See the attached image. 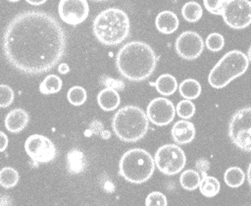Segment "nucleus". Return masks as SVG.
I'll list each match as a JSON object with an SVG mask.
<instances>
[{
	"label": "nucleus",
	"mask_w": 251,
	"mask_h": 206,
	"mask_svg": "<svg viewBox=\"0 0 251 206\" xmlns=\"http://www.w3.org/2000/svg\"><path fill=\"white\" fill-rule=\"evenodd\" d=\"M67 35L51 14L26 10L14 16L2 35L6 61L18 72L38 76L51 71L64 57Z\"/></svg>",
	"instance_id": "f257e3e1"
},
{
	"label": "nucleus",
	"mask_w": 251,
	"mask_h": 206,
	"mask_svg": "<svg viewBox=\"0 0 251 206\" xmlns=\"http://www.w3.org/2000/svg\"><path fill=\"white\" fill-rule=\"evenodd\" d=\"M157 58L152 47L143 41H129L122 46L116 56V68L129 81L147 79L155 71Z\"/></svg>",
	"instance_id": "f03ea898"
},
{
	"label": "nucleus",
	"mask_w": 251,
	"mask_h": 206,
	"mask_svg": "<svg viewBox=\"0 0 251 206\" xmlns=\"http://www.w3.org/2000/svg\"><path fill=\"white\" fill-rule=\"evenodd\" d=\"M129 28L127 14L116 7L103 10L95 17L92 25L96 39L107 46H115L126 40L128 37Z\"/></svg>",
	"instance_id": "7ed1b4c3"
},
{
	"label": "nucleus",
	"mask_w": 251,
	"mask_h": 206,
	"mask_svg": "<svg viewBox=\"0 0 251 206\" xmlns=\"http://www.w3.org/2000/svg\"><path fill=\"white\" fill-rule=\"evenodd\" d=\"M112 128L122 141L136 142L147 133L149 120L141 108L126 105L120 108L113 116Z\"/></svg>",
	"instance_id": "20e7f679"
},
{
	"label": "nucleus",
	"mask_w": 251,
	"mask_h": 206,
	"mask_svg": "<svg viewBox=\"0 0 251 206\" xmlns=\"http://www.w3.org/2000/svg\"><path fill=\"white\" fill-rule=\"evenodd\" d=\"M155 170L154 158L141 148L127 150L119 162V174L131 183L140 184L147 181Z\"/></svg>",
	"instance_id": "39448f33"
},
{
	"label": "nucleus",
	"mask_w": 251,
	"mask_h": 206,
	"mask_svg": "<svg viewBox=\"0 0 251 206\" xmlns=\"http://www.w3.org/2000/svg\"><path fill=\"white\" fill-rule=\"evenodd\" d=\"M247 55L239 50L226 53L214 66L208 76V81L214 88H223L232 79L243 75L248 69Z\"/></svg>",
	"instance_id": "423d86ee"
},
{
	"label": "nucleus",
	"mask_w": 251,
	"mask_h": 206,
	"mask_svg": "<svg viewBox=\"0 0 251 206\" xmlns=\"http://www.w3.org/2000/svg\"><path fill=\"white\" fill-rule=\"evenodd\" d=\"M228 136L240 150L251 151V108L246 106L237 110L228 123Z\"/></svg>",
	"instance_id": "0eeeda50"
},
{
	"label": "nucleus",
	"mask_w": 251,
	"mask_h": 206,
	"mask_svg": "<svg viewBox=\"0 0 251 206\" xmlns=\"http://www.w3.org/2000/svg\"><path fill=\"white\" fill-rule=\"evenodd\" d=\"M185 162L183 150L176 144H165L159 147L154 156L155 165L166 176L178 174L184 168Z\"/></svg>",
	"instance_id": "6e6552de"
},
{
	"label": "nucleus",
	"mask_w": 251,
	"mask_h": 206,
	"mask_svg": "<svg viewBox=\"0 0 251 206\" xmlns=\"http://www.w3.org/2000/svg\"><path fill=\"white\" fill-rule=\"evenodd\" d=\"M221 15L229 27L245 28L251 23V3L248 0H226Z\"/></svg>",
	"instance_id": "1a4fd4ad"
},
{
	"label": "nucleus",
	"mask_w": 251,
	"mask_h": 206,
	"mask_svg": "<svg viewBox=\"0 0 251 206\" xmlns=\"http://www.w3.org/2000/svg\"><path fill=\"white\" fill-rule=\"evenodd\" d=\"M25 150L35 165L51 162L57 156L55 144L42 134L28 136L25 142Z\"/></svg>",
	"instance_id": "9d476101"
},
{
	"label": "nucleus",
	"mask_w": 251,
	"mask_h": 206,
	"mask_svg": "<svg viewBox=\"0 0 251 206\" xmlns=\"http://www.w3.org/2000/svg\"><path fill=\"white\" fill-rule=\"evenodd\" d=\"M175 48L180 58L184 60H194L202 54L204 41L196 31L186 30L177 36Z\"/></svg>",
	"instance_id": "9b49d317"
},
{
	"label": "nucleus",
	"mask_w": 251,
	"mask_h": 206,
	"mask_svg": "<svg viewBox=\"0 0 251 206\" xmlns=\"http://www.w3.org/2000/svg\"><path fill=\"white\" fill-rule=\"evenodd\" d=\"M176 110L173 102L165 97H157L151 100L146 109L148 120L156 126L169 125L175 118Z\"/></svg>",
	"instance_id": "f8f14e48"
},
{
	"label": "nucleus",
	"mask_w": 251,
	"mask_h": 206,
	"mask_svg": "<svg viewBox=\"0 0 251 206\" xmlns=\"http://www.w3.org/2000/svg\"><path fill=\"white\" fill-rule=\"evenodd\" d=\"M58 12L64 23L76 26L87 18L89 6L85 0H62L59 2Z\"/></svg>",
	"instance_id": "ddd939ff"
},
{
	"label": "nucleus",
	"mask_w": 251,
	"mask_h": 206,
	"mask_svg": "<svg viewBox=\"0 0 251 206\" xmlns=\"http://www.w3.org/2000/svg\"><path fill=\"white\" fill-rule=\"evenodd\" d=\"M172 137L178 144H187L191 142L196 134L194 125L186 120H180L175 123L171 130Z\"/></svg>",
	"instance_id": "4468645a"
},
{
	"label": "nucleus",
	"mask_w": 251,
	"mask_h": 206,
	"mask_svg": "<svg viewBox=\"0 0 251 206\" xmlns=\"http://www.w3.org/2000/svg\"><path fill=\"white\" fill-rule=\"evenodd\" d=\"M29 121L28 113L22 109L16 108L11 110L5 117V128L12 133H18L22 131Z\"/></svg>",
	"instance_id": "2eb2a0df"
},
{
	"label": "nucleus",
	"mask_w": 251,
	"mask_h": 206,
	"mask_svg": "<svg viewBox=\"0 0 251 206\" xmlns=\"http://www.w3.org/2000/svg\"><path fill=\"white\" fill-rule=\"evenodd\" d=\"M178 18L172 11L160 12L155 20V26L157 29L164 34H171L175 32L178 27Z\"/></svg>",
	"instance_id": "dca6fc26"
},
{
	"label": "nucleus",
	"mask_w": 251,
	"mask_h": 206,
	"mask_svg": "<svg viewBox=\"0 0 251 206\" xmlns=\"http://www.w3.org/2000/svg\"><path fill=\"white\" fill-rule=\"evenodd\" d=\"M97 102L102 110L113 111L120 105L121 98L116 89L113 87H106L98 93Z\"/></svg>",
	"instance_id": "f3484780"
},
{
	"label": "nucleus",
	"mask_w": 251,
	"mask_h": 206,
	"mask_svg": "<svg viewBox=\"0 0 251 206\" xmlns=\"http://www.w3.org/2000/svg\"><path fill=\"white\" fill-rule=\"evenodd\" d=\"M86 166L84 154L78 149H72L67 155V169L71 174H80Z\"/></svg>",
	"instance_id": "a211bd4d"
},
{
	"label": "nucleus",
	"mask_w": 251,
	"mask_h": 206,
	"mask_svg": "<svg viewBox=\"0 0 251 206\" xmlns=\"http://www.w3.org/2000/svg\"><path fill=\"white\" fill-rule=\"evenodd\" d=\"M155 87L156 90L165 96L172 95L176 92V87H177V82L176 79L174 76L170 74H164L161 75L155 81Z\"/></svg>",
	"instance_id": "6ab92c4d"
},
{
	"label": "nucleus",
	"mask_w": 251,
	"mask_h": 206,
	"mask_svg": "<svg viewBox=\"0 0 251 206\" xmlns=\"http://www.w3.org/2000/svg\"><path fill=\"white\" fill-rule=\"evenodd\" d=\"M179 94L187 99H196L201 93V85L198 80L194 78H186L182 80L178 86Z\"/></svg>",
	"instance_id": "aec40b11"
},
{
	"label": "nucleus",
	"mask_w": 251,
	"mask_h": 206,
	"mask_svg": "<svg viewBox=\"0 0 251 206\" xmlns=\"http://www.w3.org/2000/svg\"><path fill=\"white\" fill-rule=\"evenodd\" d=\"M200 192L206 196V197H214L220 192L221 189V183L220 181L215 178L211 176H203L202 179H200V182L198 185Z\"/></svg>",
	"instance_id": "412c9836"
},
{
	"label": "nucleus",
	"mask_w": 251,
	"mask_h": 206,
	"mask_svg": "<svg viewBox=\"0 0 251 206\" xmlns=\"http://www.w3.org/2000/svg\"><path fill=\"white\" fill-rule=\"evenodd\" d=\"M63 85L62 79L56 75H48L39 84V91L44 95L57 93L61 90Z\"/></svg>",
	"instance_id": "4be33fe9"
},
{
	"label": "nucleus",
	"mask_w": 251,
	"mask_h": 206,
	"mask_svg": "<svg viewBox=\"0 0 251 206\" xmlns=\"http://www.w3.org/2000/svg\"><path fill=\"white\" fill-rule=\"evenodd\" d=\"M224 180H225V182L229 187H239L240 185L243 184L245 180V174L243 170L239 167H236V166L229 167L225 172Z\"/></svg>",
	"instance_id": "5701e85b"
},
{
	"label": "nucleus",
	"mask_w": 251,
	"mask_h": 206,
	"mask_svg": "<svg viewBox=\"0 0 251 206\" xmlns=\"http://www.w3.org/2000/svg\"><path fill=\"white\" fill-rule=\"evenodd\" d=\"M181 15L183 19L189 23H195L200 20L203 15L202 7L199 3L190 1L185 3L181 8Z\"/></svg>",
	"instance_id": "b1692460"
},
{
	"label": "nucleus",
	"mask_w": 251,
	"mask_h": 206,
	"mask_svg": "<svg viewBox=\"0 0 251 206\" xmlns=\"http://www.w3.org/2000/svg\"><path fill=\"white\" fill-rule=\"evenodd\" d=\"M200 175L197 171L194 170H186L179 177V183L181 187L185 190L192 191L196 189L200 182Z\"/></svg>",
	"instance_id": "393cba45"
},
{
	"label": "nucleus",
	"mask_w": 251,
	"mask_h": 206,
	"mask_svg": "<svg viewBox=\"0 0 251 206\" xmlns=\"http://www.w3.org/2000/svg\"><path fill=\"white\" fill-rule=\"evenodd\" d=\"M19 173L12 167H4L0 170V185L4 188H12L19 182Z\"/></svg>",
	"instance_id": "a878e982"
},
{
	"label": "nucleus",
	"mask_w": 251,
	"mask_h": 206,
	"mask_svg": "<svg viewBox=\"0 0 251 206\" xmlns=\"http://www.w3.org/2000/svg\"><path fill=\"white\" fill-rule=\"evenodd\" d=\"M67 98H68V101L72 105L80 106L86 101L87 93H86V90L83 87L78 86V85H75V86L71 87L68 90Z\"/></svg>",
	"instance_id": "bb28decb"
},
{
	"label": "nucleus",
	"mask_w": 251,
	"mask_h": 206,
	"mask_svg": "<svg viewBox=\"0 0 251 206\" xmlns=\"http://www.w3.org/2000/svg\"><path fill=\"white\" fill-rule=\"evenodd\" d=\"M195 105L190 100H181L177 103L176 112L181 119H190L195 114Z\"/></svg>",
	"instance_id": "cd10ccee"
},
{
	"label": "nucleus",
	"mask_w": 251,
	"mask_h": 206,
	"mask_svg": "<svg viewBox=\"0 0 251 206\" xmlns=\"http://www.w3.org/2000/svg\"><path fill=\"white\" fill-rule=\"evenodd\" d=\"M205 45L211 51H214V52L220 51L223 49L225 45V38L221 33L212 32L207 36Z\"/></svg>",
	"instance_id": "c85d7f7f"
},
{
	"label": "nucleus",
	"mask_w": 251,
	"mask_h": 206,
	"mask_svg": "<svg viewBox=\"0 0 251 206\" xmlns=\"http://www.w3.org/2000/svg\"><path fill=\"white\" fill-rule=\"evenodd\" d=\"M15 98L14 90L7 84H0V108L9 107Z\"/></svg>",
	"instance_id": "c756f323"
},
{
	"label": "nucleus",
	"mask_w": 251,
	"mask_h": 206,
	"mask_svg": "<svg viewBox=\"0 0 251 206\" xmlns=\"http://www.w3.org/2000/svg\"><path fill=\"white\" fill-rule=\"evenodd\" d=\"M88 133H90L89 135H91V134L98 135V136H100V137H102L104 139H108L111 136V133L107 129H104L103 124L100 121H98V120H94V121H92L90 123L89 129L85 131V136Z\"/></svg>",
	"instance_id": "7c9ffc66"
},
{
	"label": "nucleus",
	"mask_w": 251,
	"mask_h": 206,
	"mask_svg": "<svg viewBox=\"0 0 251 206\" xmlns=\"http://www.w3.org/2000/svg\"><path fill=\"white\" fill-rule=\"evenodd\" d=\"M145 205L147 206H166L168 205L167 197L160 191H153L149 193L145 199Z\"/></svg>",
	"instance_id": "2f4dec72"
},
{
	"label": "nucleus",
	"mask_w": 251,
	"mask_h": 206,
	"mask_svg": "<svg viewBox=\"0 0 251 206\" xmlns=\"http://www.w3.org/2000/svg\"><path fill=\"white\" fill-rule=\"evenodd\" d=\"M226 0H204V7L214 15H221Z\"/></svg>",
	"instance_id": "473e14b6"
},
{
	"label": "nucleus",
	"mask_w": 251,
	"mask_h": 206,
	"mask_svg": "<svg viewBox=\"0 0 251 206\" xmlns=\"http://www.w3.org/2000/svg\"><path fill=\"white\" fill-rule=\"evenodd\" d=\"M8 142H9L8 136L3 131L0 130V152H3L6 150L8 146Z\"/></svg>",
	"instance_id": "72a5a7b5"
},
{
	"label": "nucleus",
	"mask_w": 251,
	"mask_h": 206,
	"mask_svg": "<svg viewBox=\"0 0 251 206\" xmlns=\"http://www.w3.org/2000/svg\"><path fill=\"white\" fill-rule=\"evenodd\" d=\"M58 72H59L60 74H63V75L68 74V73L70 72V67H69V65L66 64V63L60 64V65L58 66Z\"/></svg>",
	"instance_id": "f704fd0d"
},
{
	"label": "nucleus",
	"mask_w": 251,
	"mask_h": 206,
	"mask_svg": "<svg viewBox=\"0 0 251 206\" xmlns=\"http://www.w3.org/2000/svg\"><path fill=\"white\" fill-rule=\"evenodd\" d=\"M26 2L30 5H34V6H37V5H42L45 3V0H26Z\"/></svg>",
	"instance_id": "c9c22d12"
}]
</instances>
